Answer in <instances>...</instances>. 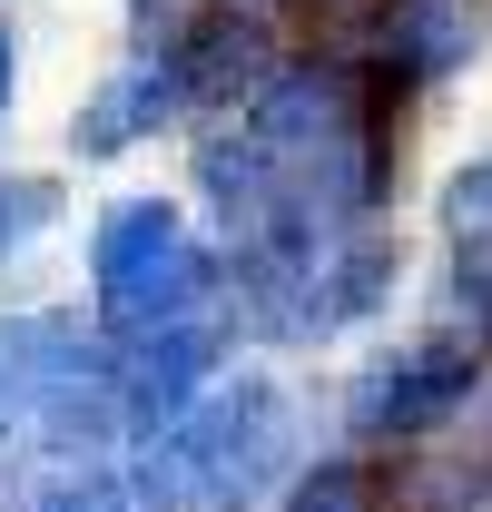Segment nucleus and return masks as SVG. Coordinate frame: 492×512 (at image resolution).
<instances>
[{
    "instance_id": "f03ea898",
    "label": "nucleus",
    "mask_w": 492,
    "mask_h": 512,
    "mask_svg": "<svg viewBox=\"0 0 492 512\" xmlns=\"http://www.w3.org/2000/svg\"><path fill=\"white\" fill-rule=\"evenodd\" d=\"M187 109V69H178V50H158V60H128V69H109L99 89H89V109H79V148L89 158H109V148H128V138H148V128H168Z\"/></svg>"
},
{
    "instance_id": "7ed1b4c3",
    "label": "nucleus",
    "mask_w": 492,
    "mask_h": 512,
    "mask_svg": "<svg viewBox=\"0 0 492 512\" xmlns=\"http://www.w3.org/2000/svg\"><path fill=\"white\" fill-rule=\"evenodd\" d=\"M306 512H365V483H355V473H315V483H306Z\"/></svg>"
},
{
    "instance_id": "f257e3e1",
    "label": "nucleus",
    "mask_w": 492,
    "mask_h": 512,
    "mask_svg": "<svg viewBox=\"0 0 492 512\" xmlns=\"http://www.w3.org/2000/svg\"><path fill=\"white\" fill-rule=\"evenodd\" d=\"M99 286H109V306H128V316L168 306V296L187 286V247H178V217H168L158 197H138V207H119V217L99 227Z\"/></svg>"
},
{
    "instance_id": "39448f33",
    "label": "nucleus",
    "mask_w": 492,
    "mask_h": 512,
    "mask_svg": "<svg viewBox=\"0 0 492 512\" xmlns=\"http://www.w3.org/2000/svg\"><path fill=\"white\" fill-rule=\"evenodd\" d=\"M10 89H20V50H10V20H0V119H10Z\"/></svg>"
},
{
    "instance_id": "20e7f679",
    "label": "nucleus",
    "mask_w": 492,
    "mask_h": 512,
    "mask_svg": "<svg viewBox=\"0 0 492 512\" xmlns=\"http://www.w3.org/2000/svg\"><path fill=\"white\" fill-rule=\"evenodd\" d=\"M453 217H463V227L483 217L492 227V168H463V178H453Z\"/></svg>"
},
{
    "instance_id": "423d86ee",
    "label": "nucleus",
    "mask_w": 492,
    "mask_h": 512,
    "mask_svg": "<svg viewBox=\"0 0 492 512\" xmlns=\"http://www.w3.org/2000/svg\"><path fill=\"white\" fill-rule=\"evenodd\" d=\"M483 316H492V286H483Z\"/></svg>"
}]
</instances>
